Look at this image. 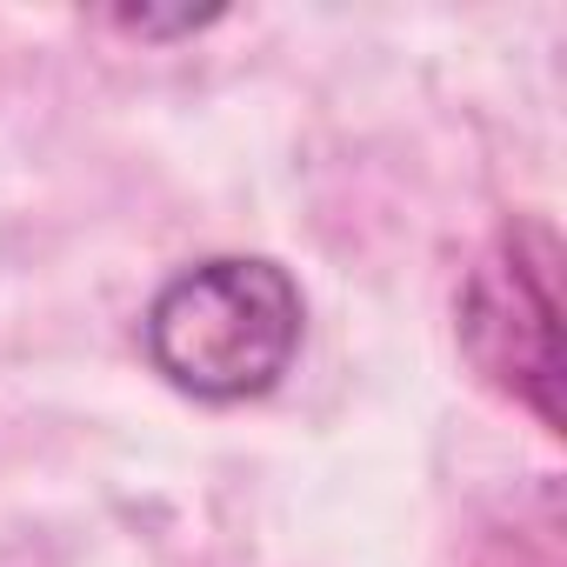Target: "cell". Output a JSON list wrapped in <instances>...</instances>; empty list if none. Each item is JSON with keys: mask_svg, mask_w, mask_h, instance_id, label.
<instances>
[{"mask_svg": "<svg viewBox=\"0 0 567 567\" xmlns=\"http://www.w3.org/2000/svg\"><path fill=\"white\" fill-rule=\"evenodd\" d=\"M301 328L308 301L295 274L260 254H220L174 274L141 321L154 374L214 408L267 394L295 368Z\"/></svg>", "mask_w": 567, "mask_h": 567, "instance_id": "6da1fadb", "label": "cell"}, {"mask_svg": "<svg viewBox=\"0 0 567 567\" xmlns=\"http://www.w3.org/2000/svg\"><path fill=\"white\" fill-rule=\"evenodd\" d=\"M560 240L540 220L507 227L461 288V348L474 374L560 434Z\"/></svg>", "mask_w": 567, "mask_h": 567, "instance_id": "7a4b0ae2", "label": "cell"}, {"mask_svg": "<svg viewBox=\"0 0 567 567\" xmlns=\"http://www.w3.org/2000/svg\"><path fill=\"white\" fill-rule=\"evenodd\" d=\"M207 21H220V14H114V28H127V34H194V28H207Z\"/></svg>", "mask_w": 567, "mask_h": 567, "instance_id": "3957f363", "label": "cell"}]
</instances>
